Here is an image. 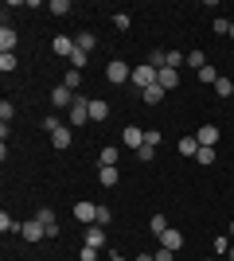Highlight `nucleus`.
<instances>
[{
    "label": "nucleus",
    "instance_id": "nucleus-19",
    "mask_svg": "<svg viewBox=\"0 0 234 261\" xmlns=\"http://www.w3.org/2000/svg\"><path fill=\"white\" fill-rule=\"evenodd\" d=\"M63 86H67L70 94H78V86H82V70H74V66H70L67 74H63Z\"/></svg>",
    "mask_w": 234,
    "mask_h": 261
},
{
    "label": "nucleus",
    "instance_id": "nucleus-41",
    "mask_svg": "<svg viewBox=\"0 0 234 261\" xmlns=\"http://www.w3.org/2000/svg\"><path fill=\"white\" fill-rule=\"evenodd\" d=\"M152 257H156V261H172V257H176V253H172V250H164V246H160V250H156Z\"/></svg>",
    "mask_w": 234,
    "mask_h": 261
},
{
    "label": "nucleus",
    "instance_id": "nucleus-35",
    "mask_svg": "<svg viewBox=\"0 0 234 261\" xmlns=\"http://www.w3.org/2000/svg\"><path fill=\"white\" fill-rule=\"evenodd\" d=\"M137 160H156V148H152V144H145V148H137Z\"/></svg>",
    "mask_w": 234,
    "mask_h": 261
},
{
    "label": "nucleus",
    "instance_id": "nucleus-45",
    "mask_svg": "<svg viewBox=\"0 0 234 261\" xmlns=\"http://www.w3.org/2000/svg\"><path fill=\"white\" fill-rule=\"evenodd\" d=\"M226 257H230V261H234V246H230V253H226Z\"/></svg>",
    "mask_w": 234,
    "mask_h": 261
},
{
    "label": "nucleus",
    "instance_id": "nucleus-20",
    "mask_svg": "<svg viewBox=\"0 0 234 261\" xmlns=\"http://www.w3.org/2000/svg\"><path fill=\"white\" fill-rule=\"evenodd\" d=\"M176 148H179V156H195L199 152V141H195V137H179Z\"/></svg>",
    "mask_w": 234,
    "mask_h": 261
},
{
    "label": "nucleus",
    "instance_id": "nucleus-15",
    "mask_svg": "<svg viewBox=\"0 0 234 261\" xmlns=\"http://www.w3.org/2000/svg\"><path fill=\"white\" fill-rule=\"evenodd\" d=\"M106 117H110V101L90 98V121H106Z\"/></svg>",
    "mask_w": 234,
    "mask_h": 261
},
{
    "label": "nucleus",
    "instance_id": "nucleus-13",
    "mask_svg": "<svg viewBox=\"0 0 234 261\" xmlns=\"http://www.w3.org/2000/svg\"><path fill=\"white\" fill-rule=\"evenodd\" d=\"M117 156H121V148H117V144H106L101 156H98V168H117Z\"/></svg>",
    "mask_w": 234,
    "mask_h": 261
},
{
    "label": "nucleus",
    "instance_id": "nucleus-9",
    "mask_svg": "<svg viewBox=\"0 0 234 261\" xmlns=\"http://www.w3.org/2000/svg\"><path fill=\"white\" fill-rule=\"evenodd\" d=\"M70 141H74V129H70V125H63V129L51 133V144H55L59 152H63V148H70Z\"/></svg>",
    "mask_w": 234,
    "mask_h": 261
},
{
    "label": "nucleus",
    "instance_id": "nucleus-46",
    "mask_svg": "<svg viewBox=\"0 0 234 261\" xmlns=\"http://www.w3.org/2000/svg\"><path fill=\"white\" fill-rule=\"evenodd\" d=\"M230 39H234V20H230Z\"/></svg>",
    "mask_w": 234,
    "mask_h": 261
},
{
    "label": "nucleus",
    "instance_id": "nucleus-25",
    "mask_svg": "<svg viewBox=\"0 0 234 261\" xmlns=\"http://www.w3.org/2000/svg\"><path fill=\"white\" fill-rule=\"evenodd\" d=\"M188 66H195V74H199L203 66H207V55H203V51H199V47H195V51H191V55H188Z\"/></svg>",
    "mask_w": 234,
    "mask_h": 261
},
{
    "label": "nucleus",
    "instance_id": "nucleus-30",
    "mask_svg": "<svg viewBox=\"0 0 234 261\" xmlns=\"http://www.w3.org/2000/svg\"><path fill=\"white\" fill-rule=\"evenodd\" d=\"M47 8H51V16H70V4H67V0H51Z\"/></svg>",
    "mask_w": 234,
    "mask_h": 261
},
{
    "label": "nucleus",
    "instance_id": "nucleus-3",
    "mask_svg": "<svg viewBox=\"0 0 234 261\" xmlns=\"http://www.w3.org/2000/svg\"><path fill=\"white\" fill-rule=\"evenodd\" d=\"M121 148H129V152L145 148V129H137V125H125V129H121Z\"/></svg>",
    "mask_w": 234,
    "mask_h": 261
},
{
    "label": "nucleus",
    "instance_id": "nucleus-42",
    "mask_svg": "<svg viewBox=\"0 0 234 261\" xmlns=\"http://www.w3.org/2000/svg\"><path fill=\"white\" fill-rule=\"evenodd\" d=\"M137 261H156V257H152V253H141V257H137Z\"/></svg>",
    "mask_w": 234,
    "mask_h": 261
},
{
    "label": "nucleus",
    "instance_id": "nucleus-6",
    "mask_svg": "<svg viewBox=\"0 0 234 261\" xmlns=\"http://www.w3.org/2000/svg\"><path fill=\"white\" fill-rule=\"evenodd\" d=\"M20 238H23V242H43V238H47V226H43V222H35V218H28V222H23V230H20Z\"/></svg>",
    "mask_w": 234,
    "mask_h": 261
},
{
    "label": "nucleus",
    "instance_id": "nucleus-21",
    "mask_svg": "<svg viewBox=\"0 0 234 261\" xmlns=\"http://www.w3.org/2000/svg\"><path fill=\"white\" fill-rule=\"evenodd\" d=\"M0 230H4V234H20V230H23V222H16V218H12L8 211H4V215H0Z\"/></svg>",
    "mask_w": 234,
    "mask_h": 261
},
{
    "label": "nucleus",
    "instance_id": "nucleus-32",
    "mask_svg": "<svg viewBox=\"0 0 234 261\" xmlns=\"http://www.w3.org/2000/svg\"><path fill=\"white\" fill-rule=\"evenodd\" d=\"M16 70V55H0V74H12Z\"/></svg>",
    "mask_w": 234,
    "mask_h": 261
},
{
    "label": "nucleus",
    "instance_id": "nucleus-38",
    "mask_svg": "<svg viewBox=\"0 0 234 261\" xmlns=\"http://www.w3.org/2000/svg\"><path fill=\"white\" fill-rule=\"evenodd\" d=\"M12 113H16V106H8V101H0V121H4V125L12 121Z\"/></svg>",
    "mask_w": 234,
    "mask_h": 261
},
{
    "label": "nucleus",
    "instance_id": "nucleus-2",
    "mask_svg": "<svg viewBox=\"0 0 234 261\" xmlns=\"http://www.w3.org/2000/svg\"><path fill=\"white\" fill-rule=\"evenodd\" d=\"M156 74H160V70H156V66H148V63L133 66V90H141V94H145L148 86H156Z\"/></svg>",
    "mask_w": 234,
    "mask_h": 261
},
{
    "label": "nucleus",
    "instance_id": "nucleus-26",
    "mask_svg": "<svg viewBox=\"0 0 234 261\" xmlns=\"http://www.w3.org/2000/svg\"><path fill=\"white\" fill-rule=\"evenodd\" d=\"M195 164L211 168V164H215V148H203V144H199V152H195Z\"/></svg>",
    "mask_w": 234,
    "mask_h": 261
},
{
    "label": "nucleus",
    "instance_id": "nucleus-17",
    "mask_svg": "<svg viewBox=\"0 0 234 261\" xmlns=\"http://www.w3.org/2000/svg\"><path fill=\"white\" fill-rule=\"evenodd\" d=\"M35 222H43V226H47V234H51V230L59 226V222H55V211H51V207H39V211H35Z\"/></svg>",
    "mask_w": 234,
    "mask_h": 261
},
{
    "label": "nucleus",
    "instance_id": "nucleus-34",
    "mask_svg": "<svg viewBox=\"0 0 234 261\" xmlns=\"http://www.w3.org/2000/svg\"><path fill=\"white\" fill-rule=\"evenodd\" d=\"M230 246H234V242L226 238V234H219V238H215V253H230Z\"/></svg>",
    "mask_w": 234,
    "mask_h": 261
},
{
    "label": "nucleus",
    "instance_id": "nucleus-33",
    "mask_svg": "<svg viewBox=\"0 0 234 261\" xmlns=\"http://www.w3.org/2000/svg\"><path fill=\"white\" fill-rule=\"evenodd\" d=\"M113 28H117V32H129V28H133V20H129L125 12H117V16H113Z\"/></svg>",
    "mask_w": 234,
    "mask_h": 261
},
{
    "label": "nucleus",
    "instance_id": "nucleus-5",
    "mask_svg": "<svg viewBox=\"0 0 234 261\" xmlns=\"http://www.w3.org/2000/svg\"><path fill=\"white\" fill-rule=\"evenodd\" d=\"M195 141H199L203 148H215V144L223 141V133H219V125H199V133H195Z\"/></svg>",
    "mask_w": 234,
    "mask_h": 261
},
{
    "label": "nucleus",
    "instance_id": "nucleus-24",
    "mask_svg": "<svg viewBox=\"0 0 234 261\" xmlns=\"http://www.w3.org/2000/svg\"><path fill=\"white\" fill-rule=\"evenodd\" d=\"M215 94H219V98H230V94H234V82H230V78H219V82H215Z\"/></svg>",
    "mask_w": 234,
    "mask_h": 261
},
{
    "label": "nucleus",
    "instance_id": "nucleus-7",
    "mask_svg": "<svg viewBox=\"0 0 234 261\" xmlns=\"http://www.w3.org/2000/svg\"><path fill=\"white\" fill-rule=\"evenodd\" d=\"M51 106H55V109H70V106H74V94H70L67 86H55V90H51Z\"/></svg>",
    "mask_w": 234,
    "mask_h": 261
},
{
    "label": "nucleus",
    "instance_id": "nucleus-8",
    "mask_svg": "<svg viewBox=\"0 0 234 261\" xmlns=\"http://www.w3.org/2000/svg\"><path fill=\"white\" fill-rule=\"evenodd\" d=\"M156 86H160V90H176V86H179V70H172V66H164V70L156 74Z\"/></svg>",
    "mask_w": 234,
    "mask_h": 261
},
{
    "label": "nucleus",
    "instance_id": "nucleus-47",
    "mask_svg": "<svg viewBox=\"0 0 234 261\" xmlns=\"http://www.w3.org/2000/svg\"><path fill=\"white\" fill-rule=\"evenodd\" d=\"M203 261H219V257H203Z\"/></svg>",
    "mask_w": 234,
    "mask_h": 261
},
{
    "label": "nucleus",
    "instance_id": "nucleus-16",
    "mask_svg": "<svg viewBox=\"0 0 234 261\" xmlns=\"http://www.w3.org/2000/svg\"><path fill=\"white\" fill-rule=\"evenodd\" d=\"M98 179H101V187H117L121 184V172L117 168H98Z\"/></svg>",
    "mask_w": 234,
    "mask_h": 261
},
{
    "label": "nucleus",
    "instance_id": "nucleus-37",
    "mask_svg": "<svg viewBox=\"0 0 234 261\" xmlns=\"http://www.w3.org/2000/svg\"><path fill=\"white\" fill-rule=\"evenodd\" d=\"M101 250H94V246H82V253H78V261H98Z\"/></svg>",
    "mask_w": 234,
    "mask_h": 261
},
{
    "label": "nucleus",
    "instance_id": "nucleus-11",
    "mask_svg": "<svg viewBox=\"0 0 234 261\" xmlns=\"http://www.w3.org/2000/svg\"><path fill=\"white\" fill-rule=\"evenodd\" d=\"M16 43H20V39H16V32L4 23V28H0V55H12V51H16Z\"/></svg>",
    "mask_w": 234,
    "mask_h": 261
},
{
    "label": "nucleus",
    "instance_id": "nucleus-4",
    "mask_svg": "<svg viewBox=\"0 0 234 261\" xmlns=\"http://www.w3.org/2000/svg\"><path fill=\"white\" fill-rule=\"evenodd\" d=\"M74 218L82 222V226H94V222H98V203H86V199L74 203Z\"/></svg>",
    "mask_w": 234,
    "mask_h": 261
},
{
    "label": "nucleus",
    "instance_id": "nucleus-36",
    "mask_svg": "<svg viewBox=\"0 0 234 261\" xmlns=\"http://www.w3.org/2000/svg\"><path fill=\"white\" fill-rule=\"evenodd\" d=\"M113 222V211L110 207H98V226H110Z\"/></svg>",
    "mask_w": 234,
    "mask_h": 261
},
{
    "label": "nucleus",
    "instance_id": "nucleus-43",
    "mask_svg": "<svg viewBox=\"0 0 234 261\" xmlns=\"http://www.w3.org/2000/svg\"><path fill=\"white\" fill-rule=\"evenodd\" d=\"M110 261H129V257H121V253H113V257H110Z\"/></svg>",
    "mask_w": 234,
    "mask_h": 261
},
{
    "label": "nucleus",
    "instance_id": "nucleus-10",
    "mask_svg": "<svg viewBox=\"0 0 234 261\" xmlns=\"http://www.w3.org/2000/svg\"><path fill=\"white\" fill-rule=\"evenodd\" d=\"M51 51L70 59V55H74V39H70V35H55V39H51Z\"/></svg>",
    "mask_w": 234,
    "mask_h": 261
},
{
    "label": "nucleus",
    "instance_id": "nucleus-18",
    "mask_svg": "<svg viewBox=\"0 0 234 261\" xmlns=\"http://www.w3.org/2000/svg\"><path fill=\"white\" fill-rule=\"evenodd\" d=\"M74 43H78V51H94V47H98V35H94V32H82V35H74Z\"/></svg>",
    "mask_w": 234,
    "mask_h": 261
},
{
    "label": "nucleus",
    "instance_id": "nucleus-14",
    "mask_svg": "<svg viewBox=\"0 0 234 261\" xmlns=\"http://www.w3.org/2000/svg\"><path fill=\"white\" fill-rule=\"evenodd\" d=\"M86 246H94V250H101L106 246V230L94 222V226H86Z\"/></svg>",
    "mask_w": 234,
    "mask_h": 261
},
{
    "label": "nucleus",
    "instance_id": "nucleus-27",
    "mask_svg": "<svg viewBox=\"0 0 234 261\" xmlns=\"http://www.w3.org/2000/svg\"><path fill=\"white\" fill-rule=\"evenodd\" d=\"M148 230H152L156 238H160V234H164V230H168V218H164V215H152V222H148Z\"/></svg>",
    "mask_w": 234,
    "mask_h": 261
},
{
    "label": "nucleus",
    "instance_id": "nucleus-39",
    "mask_svg": "<svg viewBox=\"0 0 234 261\" xmlns=\"http://www.w3.org/2000/svg\"><path fill=\"white\" fill-rule=\"evenodd\" d=\"M55 129H63V125H59V117H43V133H55Z\"/></svg>",
    "mask_w": 234,
    "mask_h": 261
},
{
    "label": "nucleus",
    "instance_id": "nucleus-40",
    "mask_svg": "<svg viewBox=\"0 0 234 261\" xmlns=\"http://www.w3.org/2000/svg\"><path fill=\"white\" fill-rule=\"evenodd\" d=\"M215 32H219V35H230V20H215Z\"/></svg>",
    "mask_w": 234,
    "mask_h": 261
},
{
    "label": "nucleus",
    "instance_id": "nucleus-31",
    "mask_svg": "<svg viewBox=\"0 0 234 261\" xmlns=\"http://www.w3.org/2000/svg\"><path fill=\"white\" fill-rule=\"evenodd\" d=\"M160 141H164V133H160V129H145V144H152V148H160Z\"/></svg>",
    "mask_w": 234,
    "mask_h": 261
},
{
    "label": "nucleus",
    "instance_id": "nucleus-28",
    "mask_svg": "<svg viewBox=\"0 0 234 261\" xmlns=\"http://www.w3.org/2000/svg\"><path fill=\"white\" fill-rule=\"evenodd\" d=\"M148 66L164 70V66H168V51H152V55H148Z\"/></svg>",
    "mask_w": 234,
    "mask_h": 261
},
{
    "label": "nucleus",
    "instance_id": "nucleus-22",
    "mask_svg": "<svg viewBox=\"0 0 234 261\" xmlns=\"http://www.w3.org/2000/svg\"><path fill=\"white\" fill-rule=\"evenodd\" d=\"M195 78H199L203 86H215V82H219V78H223V74H219V70H215V66L207 63V66H203V70H199V74H195Z\"/></svg>",
    "mask_w": 234,
    "mask_h": 261
},
{
    "label": "nucleus",
    "instance_id": "nucleus-12",
    "mask_svg": "<svg viewBox=\"0 0 234 261\" xmlns=\"http://www.w3.org/2000/svg\"><path fill=\"white\" fill-rule=\"evenodd\" d=\"M160 246H164V250H172V253H176L179 246H184V234H179V230H172V226H168L164 234H160Z\"/></svg>",
    "mask_w": 234,
    "mask_h": 261
},
{
    "label": "nucleus",
    "instance_id": "nucleus-44",
    "mask_svg": "<svg viewBox=\"0 0 234 261\" xmlns=\"http://www.w3.org/2000/svg\"><path fill=\"white\" fill-rule=\"evenodd\" d=\"M226 234H230V242H234V218H230V230H226Z\"/></svg>",
    "mask_w": 234,
    "mask_h": 261
},
{
    "label": "nucleus",
    "instance_id": "nucleus-1",
    "mask_svg": "<svg viewBox=\"0 0 234 261\" xmlns=\"http://www.w3.org/2000/svg\"><path fill=\"white\" fill-rule=\"evenodd\" d=\"M133 78V66L125 63V59H110L106 63V82H113V86H125Z\"/></svg>",
    "mask_w": 234,
    "mask_h": 261
},
{
    "label": "nucleus",
    "instance_id": "nucleus-29",
    "mask_svg": "<svg viewBox=\"0 0 234 261\" xmlns=\"http://www.w3.org/2000/svg\"><path fill=\"white\" fill-rule=\"evenodd\" d=\"M86 63H90V55H86V51H78V43H74V55H70V66H74V70H82Z\"/></svg>",
    "mask_w": 234,
    "mask_h": 261
},
{
    "label": "nucleus",
    "instance_id": "nucleus-23",
    "mask_svg": "<svg viewBox=\"0 0 234 261\" xmlns=\"http://www.w3.org/2000/svg\"><path fill=\"white\" fill-rule=\"evenodd\" d=\"M164 94H168V90H160V86H148L145 94H141V98H145L148 106H160V101H164Z\"/></svg>",
    "mask_w": 234,
    "mask_h": 261
}]
</instances>
